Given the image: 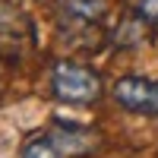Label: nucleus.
Wrapping results in <instances>:
<instances>
[{
  "mask_svg": "<svg viewBox=\"0 0 158 158\" xmlns=\"http://www.w3.org/2000/svg\"><path fill=\"white\" fill-rule=\"evenodd\" d=\"M51 95L63 104H76V108H92L104 95L101 73L92 70L89 63L76 60H57L51 67Z\"/></svg>",
  "mask_w": 158,
  "mask_h": 158,
  "instance_id": "1",
  "label": "nucleus"
},
{
  "mask_svg": "<svg viewBox=\"0 0 158 158\" xmlns=\"http://www.w3.org/2000/svg\"><path fill=\"white\" fill-rule=\"evenodd\" d=\"M104 0H57V29L76 48H95V38L104 32Z\"/></svg>",
  "mask_w": 158,
  "mask_h": 158,
  "instance_id": "2",
  "label": "nucleus"
},
{
  "mask_svg": "<svg viewBox=\"0 0 158 158\" xmlns=\"http://www.w3.org/2000/svg\"><path fill=\"white\" fill-rule=\"evenodd\" d=\"M111 98L123 111L139 117H158V79L149 76H120L111 89Z\"/></svg>",
  "mask_w": 158,
  "mask_h": 158,
  "instance_id": "3",
  "label": "nucleus"
},
{
  "mask_svg": "<svg viewBox=\"0 0 158 158\" xmlns=\"http://www.w3.org/2000/svg\"><path fill=\"white\" fill-rule=\"evenodd\" d=\"M48 136L63 152V158H89L98 149V133L95 130L82 127V123H73V120H63V117H54Z\"/></svg>",
  "mask_w": 158,
  "mask_h": 158,
  "instance_id": "4",
  "label": "nucleus"
},
{
  "mask_svg": "<svg viewBox=\"0 0 158 158\" xmlns=\"http://www.w3.org/2000/svg\"><path fill=\"white\" fill-rule=\"evenodd\" d=\"M149 32H152V29L136 16V10H133V13H127V16L120 19V25H117L114 44H117V48H133V44L142 41V38H149Z\"/></svg>",
  "mask_w": 158,
  "mask_h": 158,
  "instance_id": "5",
  "label": "nucleus"
},
{
  "mask_svg": "<svg viewBox=\"0 0 158 158\" xmlns=\"http://www.w3.org/2000/svg\"><path fill=\"white\" fill-rule=\"evenodd\" d=\"M22 158H63V152L54 146V139L48 133H38L22 146Z\"/></svg>",
  "mask_w": 158,
  "mask_h": 158,
  "instance_id": "6",
  "label": "nucleus"
},
{
  "mask_svg": "<svg viewBox=\"0 0 158 158\" xmlns=\"http://www.w3.org/2000/svg\"><path fill=\"white\" fill-rule=\"evenodd\" d=\"M136 16L146 22L152 32H158V0H139L136 3Z\"/></svg>",
  "mask_w": 158,
  "mask_h": 158,
  "instance_id": "7",
  "label": "nucleus"
}]
</instances>
